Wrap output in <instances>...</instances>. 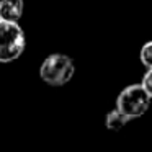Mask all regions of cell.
I'll use <instances>...</instances> for the list:
<instances>
[{
    "label": "cell",
    "instance_id": "obj_5",
    "mask_svg": "<svg viewBox=\"0 0 152 152\" xmlns=\"http://www.w3.org/2000/svg\"><path fill=\"white\" fill-rule=\"evenodd\" d=\"M128 121H129V118L123 115L119 110H113V111H110L108 115H106V121L105 123H106V128L108 129L118 131V129H121Z\"/></svg>",
    "mask_w": 152,
    "mask_h": 152
},
{
    "label": "cell",
    "instance_id": "obj_4",
    "mask_svg": "<svg viewBox=\"0 0 152 152\" xmlns=\"http://www.w3.org/2000/svg\"><path fill=\"white\" fill-rule=\"evenodd\" d=\"M23 17V0H0V20L18 21Z\"/></svg>",
    "mask_w": 152,
    "mask_h": 152
},
{
    "label": "cell",
    "instance_id": "obj_3",
    "mask_svg": "<svg viewBox=\"0 0 152 152\" xmlns=\"http://www.w3.org/2000/svg\"><path fill=\"white\" fill-rule=\"evenodd\" d=\"M151 93H147L142 85H129L126 88L121 90V93L118 95V102H116V110L123 113L124 116H128L129 119L139 118L142 116L149 108L151 103Z\"/></svg>",
    "mask_w": 152,
    "mask_h": 152
},
{
    "label": "cell",
    "instance_id": "obj_2",
    "mask_svg": "<svg viewBox=\"0 0 152 152\" xmlns=\"http://www.w3.org/2000/svg\"><path fill=\"white\" fill-rule=\"evenodd\" d=\"M75 66L72 59L66 54H51L43 61L39 67V75L43 82H46L51 87L66 85L74 77Z\"/></svg>",
    "mask_w": 152,
    "mask_h": 152
},
{
    "label": "cell",
    "instance_id": "obj_1",
    "mask_svg": "<svg viewBox=\"0 0 152 152\" xmlns=\"http://www.w3.org/2000/svg\"><path fill=\"white\" fill-rule=\"evenodd\" d=\"M26 46V36L18 21L0 20V62L17 61Z\"/></svg>",
    "mask_w": 152,
    "mask_h": 152
},
{
    "label": "cell",
    "instance_id": "obj_7",
    "mask_svg": "<svg viewBox=\"0 0 152 152\" xmlns=\"http://www.w3.org/2000/svg\"><path fill=\"white\" fill-rule=\"evenodd\" d=\"M141 85H142V88H144L145 92L152 95V67H151V69H147V72H145V75H144V79H142Z\"/></svg>",
    "mask_w": 152,
    "mask_h": 152
},
{
    "label": "cell",
    "instance_id": "obj_6",
    "mask_svg": "<svg viewBox=\"0 0 152 152\" xmlns=\"http://www.w3.org/2000/svg\"><path fill=\"white\" fill-rule=\"evenodd\" d=\"M151 49H152V43H151V41H147V43L142 46V49H141V62L145 66V69H151V67H152Z\"/></svg>",
    "mask_w": 152,
    "mask_h": 152
}]
</instances>
